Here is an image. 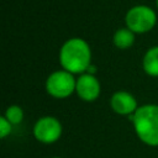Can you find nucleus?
<instances>
[{
    "mask_svg": "<svg viewBox=\"0 0 158 158\" xmlns=\"http://www.w3.org/2000/svg\"><path fill=\"white\" fill-rule=\"evenodd\" d=\"M156 5H157V7H158V0H156Z\"/></svg>",
    "mask_w": 158,
    "mask_h": 158,
    "instance_id": "obj_12",
    "label": "nucleus"
},
{
    "mask_svg": "<svg viewBox=\"0 0 158 158\" xmlns=\"http://www.w3.org/2000/svg\"><path fill=\"white\" fill-rule=\"evenodd\" d=\"M157 23L154 10L147 5H135L125 15V25L133 33L149 32Z\"/></svg>",
    "mask_w": 158,
    "mask_h": 158,
    "instance_id": "obj_3",
    "label": "nucleus"
},
{
    "mask_svg": "<svg viewBox=\"0 0 158 158\" xmlns=\"http://www.w3.org/2000/svg\"><path fill=\"white\" fill-rule=\"evenodd\" d=\"M142 67L147 75L158 78V46L151 47L143 56Z\"/></svg>",
    "mask_w": 158,
    "mask_h": 158,
    "instance_id": "obj_8",
    "label": "nucleus"
},
{
    "mask_svg": "<svg viewBox=\"0 0 158 158\" xmlns=\"http://www.w3.org/2000/svg\"><path fill=\"white\" fill-rule=\"evenodd\" d=\"M136 41V33H133L127 27L118 28L112 36V43L118 49H127L133 46Z\"/></svg>",
    "mask_w": 158,
    "mask_h": 158,
    "instance_id": "obj_9",
    "label": "nucleus"
},
{
    "mask_svg": "<svg viewBox=\"0 0 158 158\" xmlns=\"http://www.w3.org/2000/svg\"><path fill=\"white\" fill-rule=\"evenodd\" d=\"M4 116L7 118V121L12 126H16L21 123L23 120V110L19 105H10L9 107H6Z\"/></svg>",
    "mask_w": 158,
    "mask_h": 158,
    "instance_id": "obj_10",
    "label": "nucleus"
},
{
    "mask_svg": "<svg viewBox=\"0 0 158 158\" xmlns=\"http://www.w3.org/2000/svg\"><path fill=\"white\" fill-rule=\"evenodd\" d=\"M62 69L72 74L86 73L91 65V49L89 43L79 37L67 40L59 49Z\"/></svg>",
    "mask_w": 158,
    "mask_h": 158,
    "instance_id": "obj_1",
    "label": "nucleus"
},
{
    "mask_svg": "<svg viewBox=\"0 0 158 158\" xmlns=\"http://www.w3.org/2000/svg\"><path fill=\"white\" fill-rule=\"evenodd\" d=\"M62 123L54 116H43L38 118L32 128L33 137L43 144L57 142L62 136Z\"/></svg>",
    "mask_w": 158,
    "mask_h": 158,
    "instance_id": "obj_5",
    "label": "nucleus"
},
{
    "mask_svg": "<svg viewBox=\"0 0 158 158\" xmlns=\"http://www.w3.org/2000/svg\"><path fill=\"white\" fill-rule=\"evenodd\" d=\"M101 91V85L99 79L94 74L83 73L77 78L75 93L84 101H94L99 98Z\"/></svg>",
    "mask_w": 158,
    "mask_h": 158,
    "instance_id": "obj_6",
    "label": "nucleus"
},
{
    "mask_svg": "<svg viewBox=\"0 0 158 158\" xmlns=\"http://www.w3.org/2000/svg\"><path fill=\"white\" fill-rule=\"evenodd\" d=\"M52 158H62V157H52Z\"/></svg>",
    "mask_w": 158,
    "mask_h": 158,
    "instance_id": "obj_13",
    "label": "nucleus"
},
{
    "mask_svg": "<svg viewBox=\"0 0 158 158\" xmlns=\"http://www.w3.org/2000/svg\"><path fill=\"white\" fill-rule=\"evenodd\" d=\"M77 79L74 74L60 69L51 73L46 79V91L49 96L54 99H65L75 91Z\"/></svg>",
    "mask_w": 158,
    "mask_h": 158,
    "instance_id": "obj_4",
    "label": "nucleus"
},
{
    "mask_svg": "<svg viewBox=\"0 0 158 158\" xmlns=\"http://www.w3.org/2000/svg\"><path fill=\"white\" fill-rule=\"evenodd\" d=\"M135 132L139 141L151 147H158V105L144 104L131 115Z\"/></svg>",
    "mask_w": 158,
    "mask_h": 158,
    "instance_id": "obj_2",
    "label": "nucleus"
},
{
    "mask_svg": "<svg viewBox=\"0 0 158 158\" xmlns=\"http://www.w3.org/2000/svg\"><path fill=\"white\" fill-rule=\"evenodd\" d=\"M12 132V125L7 121V118L2 115L0 117V137L4 139Z\"/></svg>",
    "mask_w": 158,
    "mask_h": 158,
    "instance_id": "obj_11",
    "label": "nucleus"
},
{
    "mask_svg": "<svg viewBox=\"0 0 158 158\" xmlns=\"http://www.w3.org/2000/svg\"><path fill=\"white\" fill-rule=\"evenodd\" d=\"M110 106L114 112L121 116H131L138 109V102L131 93L125 90H118L111 95Z\"/></svg>",
    "mask_w": 158,
    "mask_h": 158,
    "instance_id": "obj_7",
    "label": "nucleus"
}]
</instances>
